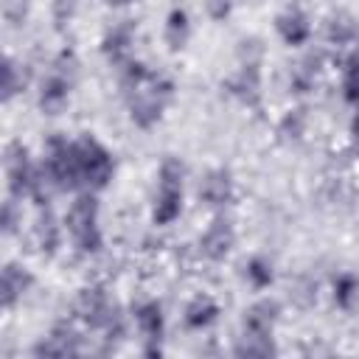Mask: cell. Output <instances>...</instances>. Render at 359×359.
Here are the masks:
<instances>
[{
  "label": "cell",
  "mask_w": 359,
  "mask_h": 359,
  "mask_svg": "<svg viewBox=\"0 0 359 359\" xmlns=\"http://www.w3.org/2000/svg\"><path fill=\"white\" fill-rule=\"evenodd\" d=\"M261 67H264V45L258 36H247L236 50V70L227 79V93L241 104L255 107L261 101Z\"/></svg>",
  "instance_id": "obj_7"
},
{
  "label": "cell",
  "mask_w": 359,
  "mask_h": 359,
  "mask_svg": "<svg viewBox=\"0 0 359 359\" xmlns=\"http://www.w3.org/2000/svg\"><path fill=\"white\" fill-rule=\"evenodd\" d=\"M135 42H137V25L132 20H121L112 28L104 31L101 36V56L112 67H123L126 62L135 59Z\"/></svg>",
  "instance_id": "obj_11"
},
{
  "label": "cell",
  "mask_w": 359,
  "mask_h": 359,
  "mask_svg": "<svg viewBox=\"0 0 359 359\" xmlns=\"http://www.w3.org/2000/svg\"><path fill=\"white\" fill-rule=\"evenodd\" d=\"M34 356H79L81 353V337L70 323H56L48 337H42L34 348Z\"/></svg>",
  "instance_id": "obj_16"
},
{
  "label": "cell",
  "mask_w": 359,
  "mask_h": 359,
  "mask_svg": "<svg viewBox=\"0 0 359 359\" xmlns=\"http://www.w3.org/2000/svg\"><path fill=\"white\" fill-rule=\"evenodd\" d=\"M118 73H121V93H123V104L132 126L143 132L154 129L163 121L165 109L174 104V95H177L174 79L151 70L140 59L126 62Z\"/></svg>",
  "instance_id": "obj_1"
},
{
  "label": "cell",
  "mask_w": 359,
  "mask_h": 359,
  "mask_svg": "<svg viewBox=\"0 0 359 359\" xmlns=\"http://www.w3.org/2000/svg\"><path fill=\"white\" fill-rule=\"evenodd\" d=\"M356 112H353V118H351V126H348V132H351V143H353V149L359 151V107H353Z\"/></svg>",
  "instance_id": "obj_34"
},
{
  "label": "cell",
  "mask_w": 359,
  "mask_h": 359,
  "mask_svg": "<svg viewBox=\"0 0 359 359\" xmlns=\"http://www.w3.org/2000/svg\"><path fill=\"white\" fill-rule=\"evenodd\" d=\"M79 143V160H81V182H84V191H107L112 177H115V157L112 151L90 132L79 135L76 137Z\"/></svg>",
  "instance_id": "obj_8"
},
{
  "label": "cell",
  "mask_w": 359,
  "mask_h": 359,
  "mask_svg": "<svg viewBox=\"0 0 359 359\" xmlns=\"http://www.w3.org/2000/svg\"><path fill=\"white\" fill-rule=\"evenodd\" d=\"M278 320H280V300H275V297H258L241 314V334L275 337Z\"/></svg>",
  "instance_id": "obj_15"
},
{
  "label": "cell",
  "mask_w": 359,
  "mask_h": 359,
  "mask_svg": "<svg viewBox=\"0 0 359 359\" xmlns=\"http://www.w3.org/2000/svg\"><path fill=\"white\" fill-rule=\"evenodd\" d=\"M42 168L48 174V182L53 191L62 194H79L84 191L81 182V160H79V143L70 140L62 132H50L48 140L42 143Z\"/></svg>",
  "instance_id": "obj_5"
},
{
  "label": "cell",
  "mask_w": 359,
  "mask_h": 359,
  "mask_svg": "<svg viewBox=\"0 0 359 359\" xmlns=\"http://www.w3.org/2000/svg\"><path fill=\"white\" fill-rule=\"evenodd\" d=\"M292 297L297 300V306H311L314 300H317V283L311 280V278H297L294 280V292H292Z\"/></svg>",
  "instance_id": "obj_31"
},
{
  "label": "cell",
  "mask_w": 359,
  "mask_h": 359,
  "mask_svg": "<svg viewBox=\"0 0 359 359\" xmlns=\"http://www.w3.org/2000/svg\"><path fill=\"white\" fill-rule=\"evenodd\" d=\"M76 14V0H53V20L62 28L65 22H70Z\"/></svg>",
  "instance_id": "obj_33"
},
{
  "label": "cell",
  "mask_w": 359,
  "mask_h": 359,
  "mask_svg": "<svg viewBox=\"0 0 359 359\" xmlns=\"http://www.w3.org/2000/svg\"><path fill=\"white\" fill-rule=\"evenodd\" d=\"M34 283H36V278H34V272L25 264L6 261L3 269H0V306L6 311H11L34 289Z\"/></svg>",
  "instance_id": "obj_12"
},
{
  "label": "cell",
  "mask_w": 359,
  "mask_h": 359,
  "mask_svg": "<svg viewBox=\"0 0 359 359\" xmlns=\"http://www.w3.org/2000/svg\"><path fill=\"white\" fill-rule=\"evenodd\" d=\"M62 233H65V222L56 219L50 205H39L36 222H34V241L45 258H53L62 250Z\"/></svg>",
  "instance_id": "obj_18"
},
{
  "label": "cell",
  "mask_w": 359,
  "mask_h": 359,
  "mask_svg": "<svg viewBox=\"0 0 359 359\" xmlns=\"http://www.w3.org/2000/svg\"><path fill=\"white\" fill-rule=\"evenodd\" d=\"M275 34L289 48H303L311 39V20L300 6H289L275 17Z\"/></svg>",
  "instance_id": "obj_17"
},
{
  "label": "cell",
  "mask_w": 359,
  "mask_h": 359,
  "mask_svg": "<svg viewBox=\"0 0 359 359\" xmlns=\"http://www.w3.org/2000/svg\"><path fill=\"white\" fill-rule=\"evenodd\" d=\"M121 311V306L109 297V292L104 289V286H98V283H93V286H81L79 292H76V297H73V314H76V320L84 325V328H90V331H104L109 323H112V317Z\"/></svg>",
  "instance_id": "obj_9"
},
{
  "label": "cell",
  "mask_w": 359,
  "mask_h": 359,
  "mask_svg": "<svg viewBox=\"0 0 359 359\" xmlns=\"http://www.w3.org/2000/svg\"><path fill=\"white\" fill-rule=\"evenodd\" d=\"M28 87V76L22 70V65L14 59V56H6L3 59V101L8 104L14 95H20L22 90Z\"/></svg>",
  "instance_id": "obj_27"
},
{
  "label": "cell",
  "mask_w": 359,
  "mask_h": 359,
  "mask_svg": "<svg viewBox=\"0 0 359 359\" xmlns=\"http://www.w3.org/2000/svg\"><path fill=\"white\" fill-rule=\"evenodd\" d=\"M233 194H236L233 174H230V168H224V165L208 168V171L202 174V180H199V185H196V196H199V202L208 205V208H224V205H230Z\"/></svg>",
  "instance_id": "obj_13"
},
{
  "label": "cell",
  "mask_w": 359,
  "mask_h": 359,
  "mask_svg": "<svg viewBox=\"0 0 359 359\" xmlns=\"http://www.w3.org/2000/svg\"><path fill=\"white\" fill-rule=\"evenodd\" d=\"M317 73H320V56H317V53H309V56L300 59V62L294 65V70L289 73V93L306 95L309 90H314Z\"/></svg>",
  "instance_id": "obj_24"
},
{
  "label": "cell",
  "mask_w": 359,
  "mask_h": 359,
  "mask_svg": "<svg viewBox=\"0 0 359 359\" xmlns=\"http://www.w3.org/2000/svg\"><path fill=\"white\" fill-rule=\"evenodd\" d=\"M20 224H22V205H20V199L8 196V199L3 202V213H0V230H3V236H6V238H11V236H17Z\"/></svg>",
  "instance_id": "obj_29"
},
{
  "label": "cell",
  "mask_w": 359,
  "mask_h": 359,
  "mask_svg": "<svg viewBox=\"0 0 359 359\" xmlns=\"http://www.w3.org/2000/svg\"><path fill=\"white\" fill-rule=\"evenodd\" d=\"M202 6H205L208 20L213 22H227L233 14V0H202Z\"/></svg>",
  "instance_id": "obj_32"
},
{
  "label": "cell",
  "mask_w": 359,
  "mask_h": 359,
  "mask_svg": "<svg viewBox=\"0 0 359 359\" xmlns=\"http://www.w3.org/2000/svg\"><path fill=\"white\" fill-rule=\"evenodd\" d=\"M28 11H31V0H3V17L14 28L17 25H25Z\"/></svg>",
  "instance_id": "obj_30"
},
{
  "label": "cell",
  "mask_w": 359,
  "mask_h": 359,
  "mask_svg": "<svg viewBox=\"0 0 359 359\" xmlns=\"http://www.w3.org/2000/svg\"><path fill=\"white\" fill-rule=\"evenodd\" d=\"M76 79H79V59H76L73 50L65 48L53 59L50 70L39 81V90H36L39 112L48 115V118L62 115L70 107V95H73V87H76Z\"/></svg>",
  "instance_id": "obj_6"
},
{
  "label": "cell",
  "mask_w": 359,
  "mask_h": 359,
  "mask_svg": "<svg viewBox=\"0 0 359 359\" xmlns=\"http://www.w3.org/2000/svg\"><path fill=\"white\" fill-rule=\"evenodd\" d=\"M275 261L269 255H250L247 264H244V280L250 283V289L255 292H266L275 286Z\"/></svg>",
  "instance_id": "obj_22"
},
{
  "label": "cell",
  "mask_w": 359,
  "mask_h": 359,
  "mask_svg": "<svg viewBox=\"0 0 359 359\" xmlns=\"http://www.w3.org/2000/svg\"><path fill=\"white\" fill-rule=\"evenodd\" d=\"M191 34H194V22H191V14L185 6H171L168 14H165V22H163V42L171 53H182L191 42Z\"/></svg>",
  "instance_id": "obj_20"
},
{
  "label": "cell",
  "mask_w": 359,
  "mask_h": 359,
  "mask_svg": "<svg viewBox=\"0 0 359 359\" xmlns=\"http://www.w3.org/2000/svg\"><path fill=\"white\" fill-rule=\"evenodd\" d=\"M331 300L345 314L359 309V275L353 269H342L331 275Z\"/></svg>",
  "instance_id": "obj_21"
},
{
  "label": "cell",
  "mask_w": 359,
  "mask_h": 359,
  "mask_svg": "<svg viewBox=\"0 0 359 359\" xmlns=\"http://www.w3.org/2000/svg\"><path fill=\"white\" fill-rule=\"evenodd\" d=\"M137 0H107V6H112V8H126V6H135Z\"/></svg>",
  "instance_id": "obj_35"
},
{
  "label": "cell",
  "mask_w": 359,
  "mask_h": 359,
  "mask_svg": "<svg viewBox=\"0 0 359 359\" xmlns=\"http://www.w3.org/2000/svg\"><path fill=\"white\" fill-rule=\"evenodd\" d=\"M62 222H65V230L79 255H98L104 250L101 202H98L95 191H79Z\"/></svg>",
  "instance_id": "obj_4"
},
{
  "label": "cell",
  "mask_w": 359,
  "mask_h": 359,
  "mask_svg": "<svg viewBox=\"0 0 359 359\" xmlns=\"http://www.w3.org/2000/svg\"><path fill=\"white\" fill-rule=\"evenodd\" d=\"M275 353H278L275 337L238 334L236 345H233V356H241V359H266V356H275Z\"/></svg>",
  "instance_id": "obj_23"
},
{
  "label": "cell",
  "mask_w": 359,
  "mask_h": 359,
  "mask_svg": "<svg viewBox=\"0 0 359 359\" xmlns=\"http://www.w3.org/2000/svg\"><path fill=\"white\" fill-rule=\"evenodd\" d=\"M3 165H6V188L8 196L14 199H31L36 208L39 205H50V182L48 174L42 168V163H36L28 151V146L22 140H11L3 151Z\"/></svg>",
  "instance_id": "obj_2"
},
{
  "label": "cell",
  "mask_w": 359,
  "mask_h": 359,
  "mask_svg": "<svg viewBox=\"0 0 359 359\" xmlns=\"http://www.w3.org/2000/svg\"><path fill=\"white\" fill-rule=\"evenodd\" d=\"M132 320L135 328L143 339V356L157 359L163 356V339H165V314H163V303L149 297L132 306Z\"/></svg>",
  "instance_id": "obj_10"
},
{
  "label": "cell",
  "mask_w": 359,
  "mask_h": 359,
  "mask_svg": "<svg viewBox=\"0 0 359 359\" xmlns=\"http://www.w3.org/2000/svg\"><path fill=\"white\" fill-rule=\"evenodd\" d=\"M342 101L359 107V45L345 56L342 65Z\"/></svg>",
  "instance_id": "obj_26"
},
{
  "label": "cell",
  "mask_w": 359,
  "mask_h": 359,
  "mask_svg": "<svg viewBox=\"0 0 359 359\" xmlns=\"http://www.w3.org/2000/svg\"><path fill=\"white\" fill-rule=\"evenodd\" d=\"M356 36H359V25L351 14H345V11L331 14V20L325 25V39L331 45H353Z\"/></svg>",
  "instance_id": "obj_25"
},
{
  "label": "cell",
  "mask_w": 359,
  "mask_h": 359,
  "mask_svg": "<svg viewBox=\"0 0 359 359\" xmlns=\"http://www.w3.org/2000/svg\"><path fill=\"white\" fill-rule=\"evenodd\" d=\"M185 177L188 165L177 154H163L157 165V191L151 202V224L154 227H168L182 216L185 205Z\"/></svg>",
  "instance_id": "obj_3"
},
{
  "label": "cell",
  "mask_w": 359,
  "mask_h": 359,
  "mask_svg": "<svg viewBox=\"0 0 359 359\" xmlns=\"http://www.w3.org/2000/svg\"><path fill=\"white\" fill-rule=\"evenodd\" d=\"M219 314H222V306L216 303V297L199 292V294H194L185 303V309H182V325H185V331H208L210 325H216Z\"/></svg>",
  "instance_id": "obj_19"
},
{
  "label": "cell",
  "mask_w": 359,
  "mask_h": 359,
  "mask_svg": "<svg viewBox=\"0 0 359 359\" xmlns=\"http://www.w3.org/2000/svg\"><path fill=\"white\" fill-rule=\"evenodd\" d=\"M233 247H236V227L224 216H216L199 236V252L208 261H224L233 252Z\"/></svg>",
  "instance_id": "obj_14"
},
{
  "label": "cell",
  "mask_w": 359,
  "mask_h": 359,
  "mask_svg": "<svg viewBox=\"0 0 359 359\" xmlns=\"http://www.w3.org/2000/svg\"><path fill=\"white\" fill-rule=\"evenodd\" d=\"M303 132H306V109H303V107H300V109H289V112L283 115L280 126H278L280 140L297 143V140L303 137Z\"/></svg>",
  "instance_id": "obj_28"
}]
</instances>
